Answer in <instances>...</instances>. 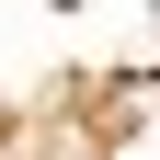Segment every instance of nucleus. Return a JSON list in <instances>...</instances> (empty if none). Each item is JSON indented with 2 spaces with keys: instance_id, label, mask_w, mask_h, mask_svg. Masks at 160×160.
Returning a JSON list of instances; mask_svg holds the SVG:
<instances>
[]
</instances>
